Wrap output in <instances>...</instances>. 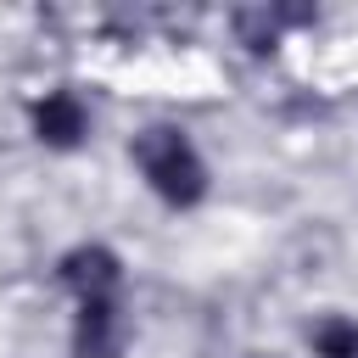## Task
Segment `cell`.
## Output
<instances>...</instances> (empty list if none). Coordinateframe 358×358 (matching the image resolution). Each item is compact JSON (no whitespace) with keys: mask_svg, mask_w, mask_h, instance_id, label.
I'll return each instance as SVG.
<instances>
[{"mask_svg":"<svg viewBox=\"0 0 358 358\" xmlns=\"http://www.w3.org/2000/svg\"><path fill=\"white\" fill-rule=\"evenodd\" d=\"M134 162H140V173L151 179V190H157L162 201H173V207H190V201H201V190H207V168H201L196 145H190L179 129H145V134L134 140Z\"/></svg>","mask_w":358,"mask_h":358,"instance_id":"6da1fadb","label":"cell"},{"mask_svg":"<svg viewBox=\"0 0 358 358\" xmlns=\"http://www.w3.org/2000/svg\"><path fill=\"white\" fill-rule=\"evenodd\" d=\"M73 347H78V358H117V352H123V313H117V302H112V296L78 302Z\"/></svg>","mask_w":358,"mask_h":358,"instance_id":"7a4b0ae2","label":"cell"},{"mask_svg":"<svg viewBox=\"0 0 358 358\" xmlns=\"http://www.w3.org/2000/svg\"><path fill=\"white\" fill-rule=\"evenodd\" d=\"M62 280L78 291V302H95V296H112L117 291V257L106 246H78L62 257Z\"/></svg>","mask_w":358,"mask_h":358,"instance_id":"3957f363","label":"cell"},{"mask_svg":"<svg viewBox=\"0 0 358 358\" xmlns=\"http://www.w3.org/2000/svg\"><path fill=\"white\" fill-rule=\"evenodd\" d=\"M34 129L45 145H78L84 140V106L73 95H45L34 106Z\"/></svg>","mask_w":358,"mask_h":358,"instance_id":"277c9868","label":"cell"},{"mask_svg":"<svg viewBox=\"0 0 358 358\" xmlns=\"http://www.w3.org/2000/svg\"><path fill=\"white\" fill-rule=\"evenodd\" d=\"M313 347H319V358H358V324L352 319H324L313 330Z\"/></svg>","mask_w":358,"mask_h":358,"instance_id":"5b68a950","label":"cell"},{"mask_svg":"<svg viewBox=\"0 0 358 358\" xmlns=\"http://www.w3.org/2000/svg\"><path fill=\"white\" fill-rule=\"evenodd\" d=\"M241 34H246L252 50H268V45H274V22H268V11H241Z\"/></svg>","mask_w":358,"mask_h":358,"instance_id":"8992f818","label":"cell"},{"mask_svg":"<svg viewBox=\"0 0 358 358\" xmlns=\"http://www.w3.org/2000/svg\"><path fill=\"white\" fill-rule=\"evenodd\" d=\"M252 358H257V352H252Z\"/></svg>","mask_w":358,"mask_h":358,"instance_id":"52a82bcc","label":"cell"}]
</instances>
